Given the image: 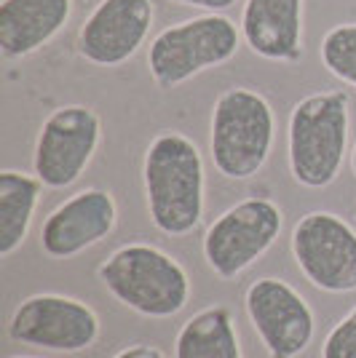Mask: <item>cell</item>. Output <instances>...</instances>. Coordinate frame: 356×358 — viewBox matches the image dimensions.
Here are the masks:
<instances>
[{
	"label": "cell",
	"mask_w": 356,
	"mask_h": 358,
	"mask_svg": "<svg viewBox=\"0 0 356 358\" xmlns=\"http://www.w3.org/2000/svg\"><path fill=\"white\" fill-rule=\"evenodd\" d=\"M145 195L150 222L163 236H188L204 217V158L193 139L179 131H163L148 145Z\"/></svg>",
	"instance_id": "6da1fadb"
},
{
	"label": "cell",
	"mask_w": 356,
	"mask_h": 358,
	"mask_svg": "<svg viewBox=\"0 0 356 358\" xmlns=\"http://www.w3.org/2000/svg\"><path fill=\"white\" fill-rule=\"evenodd\" d=\"M179 6H191V8H201L207 14H223L228 8H233L238 0H172Z\"/></svg>",
	"instance_id": "d6986e66"
},
{
	"label": "cell",
	"mask_w": 356,
	"mask_h": 358,
	"mask_svg": "<svg viewBox=\"0 0 356 358\" xmlns=\"http://www.w3.org/2000/svg\"><path fill=\"white\" fill-rule=\"evenodd\" d=\"M19 358H22V356H19Z\"/></svg>",
	"instance_id": "7402d4cb"
},
{
	"label": "cell",
	"mask_w": 356,
	"mask_h": 358,
	"mask_svg": "<svg viewBox=\"0 0 356 358\" xmlns=\"http://www.w3.org/2000/svg\"><path fill=\"white\" fill-rule=\"evenodd\" d=\"M8 337L41 350L81 353L100 340V315L75 297L35 294L14 310Z\"/></svg>",
	"instance_id": "9c48e42d"
},
{
	"label": "cell",
	"mask_w": 356,
	"mask_h": 358,
	"mask_svg": "<svg viewBox=\"0 0 356 358\" xmlns=\"http://www.w3.org/2000/svg\"><path fill=\"white\" fill-rule=\"evenodd\" d=\"M348 91H316L289 113L287 148L297 185L322 190L332 185L348 150Z\"/></svg>",
	"instance_id": "7a4b0ae2"
},
{
	"label": "cell",
	"mask_w": 356,
	"mask_h": 358,
	"mask_svg": "<svg viewBox=\"0 0 356 358\" xmlns=\"http://www.w3.org/2000/svg\"><path fill=\"white\" fill-rule=\"evenodd\" d=\"M153 19V0H100L81 24L75 48L94 67H121L145 45Z\"/></svg>",
	"instance_id": "8fae6325"
},
{
	"label": "cell",
	"mask_w": 356,
	"mask_h": 358,
	"mask_svg": "<svg viewBox=\"0 0 356 358\" xmlns=\"http://www.w3.org/2000/svg\"><path fill=\"white\" fill-rule=\"evenodd\" d=\"M322 358H356V308L329 329Z\"/></svg>",
	"instance_id": "ac0fdd59"
},
{
	"label": "cell",
	"mask_w": 356,
	"mask_h": 358,
	"mask_svg": "<svg viewBox=\"0 0 356 358\" xmlns=\"http://www.w3.org/2000/svg\"><path fill=\"white\" fill-rule=\"evenodd\" d=\"M116 222L118 206L107 190H78L43 220L41 249L51 259H70L107 238L116 230Z\"/></svg>",
	"instance_id": "7c38bea8"
},
{
	"label": "cell",
	"mask_w": 356,
	"mask_h": 358,
	"mask_svg": "<svg viewBox=\"0 0 356 358\" xmlns=\"http://www.w3.org/2000/svg\"><path fill=\"white\" fill-rule=\"evenodd\" d=\"M73 16V0H3L0 3V54L25 59L60 35Z\"/></svg>",
	"instance_id": "5bb4252c"
},
{
	"label": "cell",
	"mask_w": 356,
	"mask_h": 358,
	"mask_svg": "<svg viewBox=\"0 0 356 358\" xmlns=\"http://www.w3.org/2000/svg\"><path fill=\"white\" fill-rule=\"evenodd\" d=\"M100 142H102V120L91 107H57L43 120L35 139V155H32L35 174L51 190L70 187L89 169Z\"/></svg>",
	"instance_id": "ba28073f"
},
{
	"label": "cell",
	"mask_w": 356,
	"mask_h": 358,
	"mask_svg": "<svg viewBox=\"0 0 356 358\" xmlns=\"http://www.w3.org/2000/svg\"><path fill=\"white\" fill-rule=\"evenodd\" d=\"M276 118L263 94L244 86L223 91L212 110L209 152L225 179H252L273 150Z\"/></svg>",
	"instance_id": "277c9868"
},
{
	"label": "cell",
	"mask_w": 356,
	"mask_h": 358,
	"mask_svg": "<svg viewBox=\"0 0 356 358\" xmlns=\"http://www.w3.org/2000/svg\"><path fill=\"white\" fill-rule=\"evenodd\" d=\"M319 59L327 73L335 75L345 86L356 89V24H338L327 32L319 45Z\"/></svg>",
	"instance_id": "e0dca14e"
},
{
	"label": "cell",
	"mask_w": 356,
	"mask_h": 358,
	"mask_svg": "<svg viewBox=\"0 0 356 358\" xmlns=\"http://www.w3.org/2000/svg\"><path fill=\"white\" fill-rule=\"evenodd\" d=\"M238 24L257 57L287 64L303 57V0H244Z\"/></svg>",
	"instance_id": "4fadbf2b"
},
{
	"label": "cell",
	"mask_w": 356,
	"mask_h": 358,
	"mask_svg": "<svg viewBox=\"0 0 356 358\" xmlns=\"http://www.w3.org/2000/svg\"><path fill=\"white\" fill-rule=\"evenodd\" d=\"M351 169H354V174H356V145H354V152H351Z\"/></svg>",
	"instance_id": "44dd1931"
},
{
	"label": "cell",
	"mask_w": 356,
	"mask_h": 358,
	"mask_svg": "<svg viewBox=\"0 0 356 358\" xmlns=\"http://www.w3.org/2000/svg\"><path fill=\"white\" fill-rule=\"evenodd\" d=\"M113 358H166L156 345H129Z\"/></svg>",
	"instance_id": "ffe728a7"
},
{
	"label": "cell",
	"mask_w": 356,
	"mask_h": 358,
	"mask_svg": "<svg viewBox=\"0 0 356 358\" xmlns=\"http://www.w3.org/2000/svg\"><path fill=\"white\" fill-rule=\"evenodd\" d=\"M174 358H241L233 313L212 305L188 318L177 334Z\"/></svg>",
	"instance_id": "9a60e30c"
},
{
	"label": "cell",
	"mask_w": 356,
	"mask_h": 358,
	"mask_svg": "<svg viewBox=\"0 0 356 358\" xmlns=\"http://www.w3.org/2000/svg\"><path fill=\"white\" fill-rule=\"evenodd\" d=\"M43 187L38 174L0 171V257H11L25 243Z\"/></svg>",
	"instance_id": "2e32d148"
},
{
	"label": "cell",
	"mask_w": 356,
	"mask_h": 358,
	"mask_svg": "<svg viewBox=\"0 0 356 358\" xmlns=\"http://www.w3.org/2000/svg\"><path fill=\"white\" fill-rule=\"evenodd\" d=\"M300 273L329 294L356 292V230L332 211H308L292 230Z\"/></svg>",
	"instance_id": "52a82bcc"
},
{
	"label": "cell",
	"mask_w": 356,
	"mask_h": 358,
	"mask_svg": "<svg viewBox=\"0 0 356 358\" xmlns=\"http://www.w3.org/2000/svg\"><path fill=\"white\" fill-rule=\"evenodd\" d=\"M104 289L129 310L172 318L191 299V278L172 254L150 243H126L97 270Z\"/></svg>",
	"instance_id": "3957f363"
},
{
	"label": "cell",
	"mask_w": 356,
	"mask_h": 358,
	"mask_svg": "<svg viewBox=\"0 0 356 358\" xmlns=\"http://www.w3.org/2000/svg\"><path fill=\"white\" fill-rule=\"evenodd\" d=\"M241 27L223 14H201L161 30L148 48L150 78L161 91L177 89L193 75L236 57Z\"/></svg>",
	"instance_id": "5b68a950"
},
{
	"label": "cell",
	"mask_w": 356,
	"mask_h": 358,
	"mask_svg": "<svg viewBox=\"0 0 356 358\" xmlns=\"http://www.w3.org/2000/svg\"><path fill=\"white\" fill-rule=\"evenodd\" d=\"M247 313L271 358H297L311 345L316 321L311 305L282 278H257L247 289Z\"/></svg>",
	"instance_id": "30bf717a"
},
{
	"label": "cell",
	"mask_w": 356,
	"mask_h": 358,
	"mask_svg": "<svg viewBox=\"0 0 356 358\" xmlns=\"http://www.w3.org/2000/svg\"><path fill=\"white\" fill-rule=\"evenodd\" d=\"M282 209L271 198H244L204 233V259L223 281H233L276 243Z\"/></svg>",
	"instance_id": "8992f818"
}]
</instances>
